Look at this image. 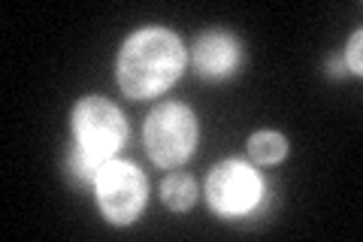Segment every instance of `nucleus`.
Wrapping results in <instances>:
<instances>
[{"label":"nucleus","mask_w":363,"mask_h":242,"mask_svg":"<svg viewBox=\"0 0 363 242\" xmlns=\"http://www.w3.org/2000/svg\"><path fill=\"white\" fill-rule=\"evenodd\" d=\"M67 164H70L73 176H76V179H82V182H94V179H97V172H100V167H97L88 155L79 152V148H73V152L67 155Z\"/></svg>","instance_id":"obj_9"},{"label":"nucleus","mask_w":363,"mask_h":242,"mask_svg":"<svg viewBox=\"0 0 363 242\" xmlns=\"http://www.w3.org/2000/svg\"><path fill=\"white\" fill-rule=\"evenodd\" d=\"M94 188H97L100 212H104L109 224L118 227L133 224L140 218L145 200H149V182H145L143 170L116 158L100 167Z\"/></svg>","instance_id":"obj_4"},{"label":"nucleus","mask_w":363,"mask_h":242,"mask_svg":"<svg viewBox=\"0 0 363 242\" xmlns=\"http://www.w3.org/2000/svg\"><path fill=\"white\" fill-rule=\"evenodd\" d=\"M161 200L173 212H188L197 200V182L191 172H169L161 185Z\"/></svg>","instance_id":"obj_7"},{"label":"nucleus","mask_w":363,"mask_h":242,"mask_svg":"<svg viewBox=\"0 0 363 242\" xmlns=\"http://www.w3.org/2000/svg\"><path fill=\"white\" fill-rule=\"evenodd\" d=\"M242 61V49L236 37L224 31H209L194 43V67L203 79H227Z\"/></svg>","instance_id":"obj_6"},{"label":"nucleus","mask_w":363,"mask_h":242,"mask_svg":"<svg viewBox=\"0 0 363 242\" xmlns=\"http://www.w3.org/2000/svg\"><path fill=\"white\" fill-rule=\"evenodd\" d=\"M185 70V45L167 28H143L124 40L116 76L130 100H152Z\"/></svg>","instance_id":"obj_1"},{"label":"nucleus","mask_w":363,"mask_h":242,"mask_svg":"<svg viewBox=\"0 0 363 242\" xmlns=\"http://www.w3.org/2000/svg\"><path fill=\"white\" fill-rule=\"evenodd\" d=\"M73 133L79 152L88 155L97 167H104L121 152L124 140H128V121L116 103L91 94L73 106Z\"/></svg>","instance_id":"obj_3"},{"label":"nucleus","mask_w":363,"mask_h":242,"mask_svg":"<svg viewBox=\"0 0 363 242\" xmlns=\"http://www.w3.org/2000/svg\"><path fill=\"white\" fill-rule=\"evenodd\" d=\"M260 197H264V179L242 160H224L206 179V200L224 218H242L255 212Z\"/></svg>","instance_id":"obj_5"},{"label":"nucleus","mask_w":363,"mask_h":242,"mask_svg":"<svg viewBox=\"0 0 363 242\" xmlns=\"http://www.w3.org/2000/svg\"><path fill=\"white\" fill-rule=\"evenodd\" d=\"M248 155H252L257 164L272 167L288 155V140L276 131H257V133L248 136Z\"/></svg>","instance_id":"obj_8"},{"label":"nucleus","mask_w":363,"mask_h":242,"mask_svg":"<svg viewBox=\"0 0 363 242\" xmlns=\"http://www.w3.org/2000/svg\"><path fill=\"white\" fill-rule=\"evenodd\" d=\"M345 67H348V73H360L363 70V31H354V37L348 40Z\"/></svg>","instance_id":"obj_10"},{"label":"nucleus","mask_w":363,"mask_h":242,"mask_svg":"<svg viewBox=\"0 0 363 242\" xmlns=\"http://www.w3.org/2000/svg\"><path fill=\"white\" fill-rule=\"evenodd\" d=\"M197 119L185 103H157L143 128L145 152L157 167H182L197 148Z\"/></svg>","instance_id":"obj_2"}]
</instances>
